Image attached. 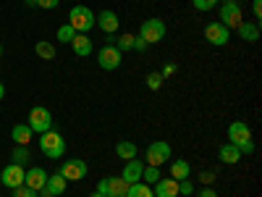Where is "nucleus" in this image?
<instances>
[{
	"label": "nucleus",
	"mask_w": 262,
	"mask_h": 197,
	"mask_svg": "<svg viewBox=\"0 0 262 197\" xmlns=\"http://www.w3.org/2000/svg\"><path fill=\"white\" fill-rule=\"evenodd\" d=\"M142 182H144V184L160 182V168H158V166H147V168L142 171Z\"/></svg>",
	"instance_id": "27"
},
{
	"label": "nucleus",
	"mask_w": 262,
	"mask_h": 197,
	"mask_svg": "<svg viewBox=\"0 0 262 197\" xmlns=\"http://www.w3.org/2000/svg\"><path fill=\"white\" fill-rule=\"evenodd\" d=\"M24 184L29 187V189H34V192H39V189H45V184H48V171L45 168H29L27 171V176H24Z\"/></svg>",
	"instance_id": "15"
},
{
	"label": "nucleus",
	"mask_w": 262,
	"mask_h": 197,
	"mask_svg": "<svg viewBox=\"0 0 262 197\" xmlns=\"http://www.w3.org/2000/svg\"><path fill=\"white\" fill-rule=\"evenodd\" d=\"M27 6H37V0H27Z\"/></svg>",
	"instance_id": "40"
},
{
	"label": "nucleus",
	"mask_w": 262,
	"mask_h": 197,
	"mask_svg": "<svg viewBox=\"0 0 262 197\" xmlns=\"http://www.w3.org/2000/svg\"><path fill=\"white\" fill-rule=\"evenodd\" d=\"M170 155H173V150H170L168 142H149L147 150H144V161H147V166H158V168H160L163 163H168Z\"/></svg>",
	"instance_id": "4"
},
{
	"label": "nucleus",
	"mask_w": 262,
	"mask_h": 197,
	"mask_svg": "<svg viewBox=\"0 0 262 197\" xmlns=\"http://www.w3.org/2000/svg\"><path fill=\"white\" fill-rule=\"evenodd\" d=\"M238 37H242L244 42H257L259 40V24L254 21H242V24H238Z\"/></svg>",
	"instance_id": "21"
},
{
	"label": "nucleus",
	"mask_w": 262,
	"mask_h": 197,
	"mask_svg": "<svg viewBox=\"0 0 262 197\" xmlns=\"http://www.w3.org/2000/svg\"><path fill=\"white\" fill-rule=\"evenodd\" d=\"M142 171H144L142 161L131 158V161H126L123 168H121V179H123L126 184H137V182H142Z\"/></svg>",
	"instance_id": "13"
},
{
	"label": "nucleus",
	"mask_w": 262,
	"mask_h": 197,
	"mask_svg": "<svg viewBox=\"0 0 262 197\" xmlns=\"http://www.w3.org/2000/svg\"><path fill=\"white\" fill-rule=\"evenodd\" d=\"M32 137H34V131L29 129V124H16V126L11 129V140H13L16 145H24V147H29Z\"/></svg>",
	"instance_id": "18"
},
{
	"label": "nucleus",
	"mask_w": 262,
	"mask_h": 197,
	"mask_svg": "<svg viewBox=\"0 0 262 197\" xmlns=\"http://www.w3.org/2000/svg\"><path fill=\"white\" fill-rule=\"evenodd\" d=\"M121 61H123V53H121L116 45H105V48H100V55H97L100 69H105V71H116L118 66H121Z\"/></svg>",
	"instance_id": "11"
},
{
	"label": "nucleus",
	"mask_w": 262,
	"mask_h": 197,
	"mask_svg": "<svg viewBox=\"0 0 262 197\" xmlns=\"http://www.w3.org/2000/svg\"><path fill=\"white\" fill-rule=\"evenodd\" d=\"M58 173H60L66 182H81L86 173H90V168H86L84 161L71 158V161H63V163H60V171H58Z\"/></svg>",
	"instance_id": "9"
},
{
	"label": "nucleus",
	"mask_w": 262,
	"mask_h": 197,
	"mask_svg": "<svg viewBox=\"0 0 262 197\" xmlns=\"http://www.w3.org/2000/svg\"><path fill=\"white\" fill-rule=\"evenodd\" d=\"M163 79H165V76H163L160 71H152V74H147V87H149L152 92H158L160 87H163Z\"/></svg>",
	"instance_id": "28"
},
{
	"label": "nucleus",
	"mask_w": 262,
	"mask_h": 197,
	"mask_svg": "<svg viewBox=\"0 0 262 197\" xmlns=\"http://www.w3.org/2000/svg\"><path fill=\"white\" fill-rule=\"evenodd\" d=\"M221 0H191V6L196 8V11H202V13H207V11H212Z\"/></svg>",
	"instance_id": "31"
},
{
	"label": "nucleus",
	"mask_w": 262,
	"mask_h": 197,
	"mask_svg": "<svg viewBox=\"0 0 262 197\" xmlns=\"http://www.w3.org/2000/svg\"><path fill=\"white\" fill-rule=\"evenodd\" d=\"M71 48H74V53L79 55V58H86L92 53V40L86 37V34H76L74 40H71Z\"/></svg>",
	"instance_id": "20"
},
{
	"label": "nucleus",
	"mask_w": 262,
	"mask_h": 197,
	"mask_svg": "<svg viewBox=\"0 0 262 197\" xmlns=\"http://www.w3.org/2000/svg\"><path fill=\"white\" fill-rule=\"evenodd\" d=\"M173 71H176V66H173V63H168V66H165V69H163V76H170Z\"/></svg>",
	"instance_id": "38"
},
{
	"label": "nucleus",
	"mask_w": 262,
	"mask_h": 197,
	"mask_svg": "<svg viewBox=\"0 0 262 197\" xmlns=\"http://www.w3.org/2000/svg\"><path fill=\"white\" fill-rule=\"evenodd\" d=\"M76 37V32L69 27V24H63V27H58V42H66V45H71V40Z\"/></svg>",
	"instance_id": "29"
},
{
	"label": "nucleus",
	"mask_w": 262,
	"mask_h": 197,
	"mask_svg": "<svg viewBox=\"0 0 262 197\" xmlns=\"http://www.w3.org/2000/svg\"><path fill=\"white\" fill-rule=\"evenodd\" d=\"M179 194H184V197H189V194H194V184H191L189 179H184V182H179Z\"/></svg>",
	"instance_id": "33"
},
{
	"label": "nucleus",
	"mask_w": 262,
	"mask_h": 197,
	"mask_svg": "<svg viewBox=\"0 0 262 197\" xmlns=\"http://www.w3.org/2000/svg\"><path fill=\"white\" fill-rule=\"evenodd\" d=\"M24 176H27V168L18 166V163H8L3 171H0V182H3L8 189H16L24 184Z\"/></svg>",
	"instance_id": "12"
},
{
	"label": "nucleus",
	"mask_w": 262,
	"mask_h": 197,
	"mask_svg": "<svg viewBox=\"0 0 262 197\" xmlns=\"http://www.w3.org/2000/svg\"><path fill=\"white\" fill-rule=\"evenodd\" d=\"M116 155H118L121 161H131V158H137V145H134V142H128V140L118 142V145H116Z\"/></svg>",
	"instance_id": "23"
},
{
	"label": "nucleus",
	"mask_w": 262,
	"mask_h": 197,
	"mask_svg": "<svg viewBox=\"0 0 262 197\" xmlns=\"http://www.w3.org/2000/svg\"><path fill=\"white\" fill-rule=\"evenodd\" d=\"M34 50H37V55H39L42 61H53V58H55V48L50 45V42H37Z\"/></svg>",
	"instance_id": "26"
},
{
	"label": "nucleus",
	"mask_w": 262,
	"mask_h": 197,
	"mask_svg": "<svg viewBox=\"0 0 262 197\" xmlns=\"http://www.w3.org/2000/svg\"><path fill=\"white\" fill-rule=\"evenodd\" d=\"M66 187H69V182H66L60 173H53V176H48L45 189H39V192H42V197H58V194L66 192Z\"/></svg>",
	"instance_id": "16"
},
{
	"label": "nucleus",
	"mask_w": 262,
	"mask_h": 197,
	"mask_svg": "<svg viewBox=\"0 0 262 197\" xmlns=\"http://www.w3.org/2000/svg\"><path fill=\"white\" fill-rule=\"evenodd\" d=\"M189 173H191V166H189V161H176V163H170V179H176V182H184V179H189Z\"/></svg>",
	"instance_id": "22"
},
{
	"label": "nucleus",
	"mask_w": 262,
	"mask_h": 197,
	"mask_svg": "<svg viewBox=\"0 0 262 197\" xmlns=\"http://www.w3.org/2000/svg\"><path fill=\"white\" fill-rule=\"evenodd\" d=\"M95 24H100V29H102L105 34H116L118 27H121V21H118L116 11H100V13L95 16Z\"/></svg>",
	"instance_id": "14"
},
{
	"label": "nucleus",
	"mask_w": 262,
	"mask_h": 197,
	"mask_svg": "<svg viewBox=\"0 0 262 197\" xmlns=\"http://www.w3.org/2000/svg\"><path fill=\"white\" fill-rule=\"evenodd\" d=\"M147 48H149V45H147V42H144V40H142L139 34H134V50H139V53H144Z\"/></svg>",
	"instance_id": "35"
},
{
	"label": "nucleus",
	"mask_w": 262,
	"mask_h": 197,
	"mask_svg": "<svg viewBox=\"0 0 262 197\" xmlns=\"http://www.w3.org/2000/svg\"><path fill=\"white\" fill-rule=\"evenodd\" d=\"M217 158H221V163H228V166H233V163H238V161H242V150H238L236 145H231V142H226L221 150H217Z\"/></svg>",
	"instance_id": "19"
},
{
	"label": "nucleus",
	"mask_w": 262,
	"mask_h": 197,
	"mask_svg": "<svg viewBox=\"0 0 262 197\" xmlns=\"http://www.w3.org/2000/svg\"><path fill=\"white\" fill-rule=\"evenodd\" d=\"M244 21V13H242V6L236 0H226L223 8H221V24L226 29H238V24Z\"/></svg>",
	"instance_id": "7"
},
{
	"label": "nucleus",
	"mask_w": 262,
	"mask_h": 197,
	"mask_svg": "<svg viewBox=\"0 0 262 197\" xmlns=\"http://www.w3.org/2000/svg\"><path fill=\"white\" fill-rule=\"evenodd\" d=\"M60 3V0H37V6L39 8H45V11H50V8H55Z\"/></svg>",
	"instance_id": "36"
},
{
	"label": "nucleus",
	"mask_w": 262,
	"mask_h": 197,
	"mask_svg": "<svg viewBox=\"0 0 262 197\" xmlns=\"http://www.w3.org/2000/svg\"><path fill=\"white\" fill-rule=\"evenodd\" d=\"M3 97H6V87H3V84H0V100H3Z\"/></svg>",
	"instance_id": "39"
},
{
	"label": "nucleus",
	"mask_w": 262,
	"mask_h": 197,
	"mask_svg": "<svg viewBox=\"0 0 262 197\" xmlns=\"http://www.w3.org/2000/svg\"><path fill=\"white\" fill-rule=\"evenodd\" d=\"M0 58H3V45H0Z\"/></svg>",
	"instance_id": "42"
},
{
	"label": "nucleus",
	"mask_w": 262,
	"mask_h": 197,
	"mask_svg": "<svg viewBox=\"0 0 262 197\" xmlns=\"http://www.w3.org/2000/svg\"><path fill=\"white\" fill-rule=\"evenodd\" d=\"M69 27H71L76 34H86L92 27H97V24H95V13L86 8V6H74V8L69 11Z\"/></svg>",
	"instance_id": "3"
},
{
	"label": "nucleus",
	"mask_w": 262,
	"mask_h": 197,
	"mask_svg": "<svg viewBox=\"0 0 262 197\" xmlns=\"http://www.w3.org/2000/svg\"><path fill=\"white\" fill-rule=\"evenodd\" d=\"M228 142L242 150V155H244V152H247V155H252V152H254L252 129L247 126V121H233V124L228 126Z\"/></svg>",
	"instance_id": "1"
},
{
	"label": "nucleus",
	"mask_w": 262,
	"mask_h": 197,
	"mask_svg": "<svg viewBox=\"0 0 262 197\" xmlns=\"http://www.w3.org/2000/svg\"><path fill=\"white\" fill-rule=\"evenodd\" d=\"M11 192H13L11 197H37V192L29 189L27 184H21V187H16V189H11Z\"/></svg>",
	"instance_id": "32"
},
{
	"label": "nucleus",
	"mask_w": 262,
	"mask_h": 197,
	"mask_svg": "<svg viewBox=\"0 0 262 197\" xmlns=\"http://www.w3.org/2000/svg\"><path fill=\"white\" fill-rule=\"evenodd\" d=\"M39 150H42V155L45 158H53V161H58V158H63L66 155V140L58 134V131H45V134H39Z\"/></svg>",
	"instance_id": "2"
},
{
	"label": "nucleus",
	"mask_w": 262,
	"mask_h": 197,
	"mask_svg": "<svg viewBox=\"0 0 262 197\" xmlns=\"http://www.w3.org/2000/svg\"><path fill=\"white\" fill-rule=\"evenodd\" d=\"M152 192H155V197H179V182L176 179H163L155 182V187H152Z\"/></svg>",
	"instance_id": "17"
},
{
	"label": "nucleus",
	"mask_w": 262,
	"mask_h": 197,
	"mask_svg": "<svg viewBox=\"0 0 262 197\" xmlns=\"http://www.w3.org/2000/svg\"><path fill=\"white\" fill-rule=\"evenodd\" d=\"M29 129L37 131V134H45V131L53 129V116H50L48 108H42V105L32 108L29 111Z\"/></svg>",
	"instance_id": "6"
},
{
	"label": "nucleus",
	"mask_w": 262,
	"mask_h": 197,
	"mask_svg": "<svg viewBox=\"0 0 262 197\" xmlns=\"http://www.w3.org/2000/svg\"><path fill=\"white\" fill-rule=\"evenodd\" d=\"M205 40L210 42V45H215V48H223V45H228V40H231V29H226L221 21H210V24L205 27Z\"/></svg>",
	"instance_id": "10"
},
{
	"label": "nucleus",
	"mask_w": 262,
	"mask_h": 197,
	"mask_svg": "<svg viewBox=\"0 0 262 197\" xmlns=\"http://www.w3.org/2000/svg\"><path fill=\"white\" fill-rule=\"evenodd\" d=\"M116 48H118L121 53H126V50H134V34H121Z\"/></svg>",
	"instance_id": "30"
},
{
	"label": "nucleus",
	"mask_w": 262,
	"mask_h": 197,
	"mask_svg": "<svg viewBox=\"0 0 262 197\" xmlns=\"http://www.w3.org/2000/svg\"><path fill=\"white\" fill-rule=\"evenodd\" d=\"M252 13H254L257 24H259V21H262V0H254V3H252Z\"/></svg>",
	"instance_id": "34"
},
{
	"label": "nucleus",
	"mask_w": 262,
	"mask_h": 197,
	"mask_svg": "<svg viewBox=\"0 0 262 197\" xmlns=\"http://www.w3.org/2000/svg\"><path fill=\"white\" fill-rule=\"evenodd\" d=\"M126 189H128V184L121 176H105L97 182L95 192H100L102 197H126Z\"/></svg>",
	"instance_id": "8"
},
{
	"label": "nucleus",
	"mask_w": 262,
	"mask_h": 197,
	"mask_svg": "<svg viewBox=\"0 0 262 197\" xmlns=\"http://www.w3.org/2000/svg\"><path fill=\"white\" fill-rule=\"evenodd\" d=\"M165 24H163V18H147L142 21V29H139V37L147 42V45H155V42H163L165 37Z\"/></svg>",
	"instance_id": "5"
},
{
	"label": "nucleus",
	"mask_w": 262,
	"mask_h": 197,
	"mask_svg": "<svg viewBox=\"0 0 262 197\" xmlns=\"http://www.w3.org/2000/svg\"><path fill=\"white\" fill-rule=\"evenodd\" d=\"M90 197H102V194H100V192H92V194H90Z\"/></svg>",
	"instance_id": "41"
},
{
	"label": "nucleus",
	"mask_w": 262,
	"mask_h": 197,
	"mask_svg": "<svg viewBox=\"0 0 262 197\" xmlns=\"http://www.w3.org/2000/svg\"><path fill=\"white\" fill-rule=\"evenodd\" d=\"M126 197H155V192H152V187H149V184L137 182V184H128Z\"/></svg>",
	"instance_id": "24"
},
{
	"label": "nucleus",
	"mask_w": 262,
	"mask_h": 197,
	"mask_svg": "<svg viewBox=\"0 0 262 197\" xmlns=\"http://www.w3.org/2000/svg\"><path fill=\"white\" fill-rule=\"evenodd\" d=\"M11 158H13V163H18V166H24V163H29V147H24V145H16L13 147V152H11Z\"/></svg>",
	"instance_id": "25"
},
{
	"label": "nucleus",
	"mask_w": 262,
	"mask_h": 197,
	"mask_svg": "<svg viewBox=\"0 0 262 197\" xmlns=\"http://www.w3.org/2000/svg\"><path fill=\"white\" fill-rule=\"evenodd\" d=\"M196 197H217V192H215V189H210V187H202L200 192H196Z\"/></svg>",
	"instance_id": "37"
}]
</instances>
